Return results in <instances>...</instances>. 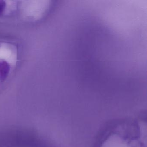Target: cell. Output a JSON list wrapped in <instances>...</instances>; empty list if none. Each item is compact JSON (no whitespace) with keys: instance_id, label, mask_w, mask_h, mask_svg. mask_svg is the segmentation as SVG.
<instances>
[{"instance_id":"cell-1","label":"cell","mask_w":147,"mask_h":147,"mask_svg":"<svg viewBox=\"0 0 147 147\" xmlns=\"http://www.w3.org/2000/svg\"><path fill=\"white\" fill-rule=\"evenodd\" d=\"M138 140H129L118 134H111L103 142L100 147H143Z\"/></svg>"},{"instance_id":"cell-2","label":"cell","mask_w":147,"mask_h":147,"mask_svg":"<svg viewBox=\"0 0 147 147\" xmlns=\"http://www.w3.org/2000/svg\"><path fill=\"white\" fill-rule=\"evenodd\" d=\"M16 55L14 51L7 45L0 47V59L7 61L8 62L14 63L16 60Z\"/></svg>"},{"instance_id":"cell-3","label":"cell","mask_w":147,"mask_h":147,"mask_svg":"<svg viewBox=\"0 0 147 147\" xmlns=\"http://www.w3.org/2000/svg\"><path fill=\"white\" fill-rule=\"evenodd\" d=\"M11 63L7 61L0 59V82L7 78L11 70Z\"/></svg>"},{"instance_id":"cell-4","label":"cell","mask_w":147,"mask_h":147,"mask_svg":"<svg viewBox=\"0 0 147 147\" xmlns=\"http://www.w3.org/2000/svg\"><path fill=\"white\" fill-rule=\"evenodd\" d=\"M6 3L4 1H0V15L3 13L6 8Z\"/></svg>"}]
</instances>
